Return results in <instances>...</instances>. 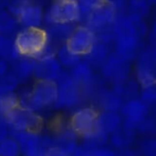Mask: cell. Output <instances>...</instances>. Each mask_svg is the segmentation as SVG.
<instances>
[{"label": "cell", "mask_w": 156, "mask_h": 156, "mask_svg": "<svg viewBox=\"0 0 156 156\" xmlns=\"http://www.w3.org/2000/svg\"><path fill=\"white\" fill-rule=\"evenodd\" d=\"M112 28L114 31V48L122 58L132 61L138 54L142 38L147 33L144 17L131 14H118Z\"/></svg>", "instance_id": "6da1fadb"}, {"label": "cell", "mask_w": 156, "mask_h": 156, "mask_svg": "<svg viewBox=\"0 0 156 156\" xmlns=\"http://www.w3.org/2000/svg\"><path fill=\"white\" fill-rule=\"evenodd\" d=\"M16 48L21 57H29L37 60L48 45L46 28L21 27L14 37Z\"/></svg>", "instance_id": "7a4b0ae2"}, {"label": "cell", "mask_w": 156, "mask_h": 156, "mask_svg": "<svg viewBox=\"0 0 156 156\" xmlns=\"http://www.w3.org/2000/svg\"><path fill=\"white\" fill-rule=\"evenodd\" d=\"M57 98V82L37 80L31 90L20 99V103L25 107L36 111L55 104Z\"/></svg>", "instance_id": "3957f363"}, {"label": "cell", "mask_w": 156, "mask_h": 156, "mask_svg": "<svg viewBox=\"0 0 156 156\" xmlns=\"http://www.w3.org/2000/svg\"><path fill=\"white\" fill-rule=\"evenodd\" d=\"M78 22H80V13L77 0H52L45 11L47 25Z\"/></svg>", "instance_id": "277c9868"}, {"label": "cell", "mask_w": 156, "mask_h": 156, "mask_svg": "<svg viewBox=\"0 0 156 156\" xmlns=\"http://www.w3.org/2000/svg\"><path fill=\"white\" fill-rule=\"evenodd\" d=\"M5 117L13 128L22 133H36L43 125L42 118L21 103L14 107Z\"/></svg>", "instance_id": "5b68a950"}, {"label": "cell", "mask_w": 156, "mask_h": 156, "mask_svg": "<svg viewBox=\"0 0 156 156\" xmlns=\"http://www.w3.org/2000/svg\"><path fill=\"white\" fill-rule=\"evenodd\" d=\"M57 85L58 98L56 105L61 108H71L80 103L83 91L80 86L71 78L70 74L64 71L57 81Z\"/></svg>", "instance_id": "8992f818"}, {"label": "cell", "mask_w": 156, "mask_h": 156, "mask_svg": "<svg viewBox=\"0 0 156 156\" xmlns=\"http://www.w3.org/2000/svg\"><path fill=\"white\" fill-rule=\"evenodd\" d=\"M99 112L90 106L78 109L71 116L69 128L78 135L85 137L97 129Z\"/></svg>", "instance_id": "52a82bcc"}, {"label": "cell", "mask_w": 156, "mask_h": 156, "mask_svg": "<svg viewBox=\"0 0 156 156\" xmlns=\"http://www.w3.org/2000/svg\"><path fill=\"white\" fill-rule=\"evenodd\" d=\"M96 41V33L86 25L76 26L66 42L67 47L80 57H85Z\"/></svg>", "instance_id": "ba28073f"}, {"label": "cell", "mask_w": 156, "mask_h": 156, "mask_svg": "<svg viewBox=\"0 0 156 156\" xmlns=\"http://www.w3.org/2000/svg\"><path fill=\"white\" fill-rule=\"evenodd\" d=\"M118 14L119 13L111 2L109 0H104L88 17L84 25L89 27L95 33H98L112 27Z\"/></svg>", "instance_id": "9c48e42d"}, {"label": "cell", "mask_w": 156, "mask_h": 156, "mask_svg": "<svg viewBox=\"0 0 156 156\" xmlns=\"http://www.w3.org/2000/svg\"><path fill=\"white\" fill-rule=\"evenodd\" d=\"M130 62L114 52L101 67L102 75L114 84L125 82L130 73Z\"/></svg>", "instance_id": "30bf717a"}, {"label": "cell", "mask_w": 156, "mask_h": 156, "mask_svg": "<svg viewBox=\"0 0 156 156\" xmlns=\"http://www.w3.org/2000/svg\"><path fill=\"white\" fill-rule=\"evenodd\" d=\"M121 111L122 117L124 118L123 126L135 131L142 122L148 117L149 106L141 99L133 98L123 103Z\"/></svg>", "instance_id": "8fae6325"}, {"label": "cell", "mask_w": 156, "mask_h": 156, "mask_svg": "<svg viewBox=\"0 0 156 156\" xmlns=\"http://www.w3.org/2000/svg\"><path fill=\"white\" fill-rule=\"evenodd\" d=\"M63 73V67L58 60L56 55L47 56L37 60V67L34 74L37 80L57 82Z\"/></svg>", "instance_id": "7c38bea8"}, {"label": "cell", "mask_w": 156, "mask_h": 156, "mask_svg": "<svg viewBox=\"0 0 156 156\" xmlns=\"http://www.w3.org/2000/svg\"><path fill=\"white\" fill-rule=\"evenodd\" d=\"M21 27H41L45 23L43 7L34 1H30L17 16Z\"/></svg>", "instance_id": "4fadbf2b"}, {"label": "cell", "mask_w": 156, "mask_h": 156, "mask_svg": "<svg viewBox=\"0 0 156 156\" xmlns=\"http://www.w3.org/2000/svg\"><path fill=\"white\" fill-rule=\"evenodd\" d=\"M71 78L80 86L82 91H90L94 87V75L92 67L86 61L80 60L70 69Z\"/></svg>", "instance_id": "5bb4252c"}, {"label": "cell", "mask_w": 156, "mask_h": 156, "mask_svg": "<svg viewBox=\"0 0 156 156\" xmlns=\"http://www.w3.org/2000/svg\"><path fill=\"white\" fill-rule=\"evenodd\" d=\"M75 27V24L72 23H56L48 25L46 31L48 33L49 43L57 48L66 44Z\"/></svg>", "instance_id": "9a60e30c"}, {"label": "cell", "mask_w": 156, "mask_h": 156, "mask_svg": "<svg viewBox=\"0 0 156 156\" xmlns=\"http://www.w3.org/2000/svg\"><path fill=\"white\" fill-rule=\"evenodd\" d=\"M37 67V60L29 57H20L11 63L10 71L16 76L18 81L26 80L34 76Z\"/></svg>", "instance_id": "2e32d148"}, {"label": "cell", "mask_w": 156, "mask_h": 156, "mask_svg": "<svg viewBox=\"0 0 156 156\" xmlns=\"http://www.w3.org/2000/svg\"><path fill=\"white\" fill-rule=\"evenodd\" d=\"M122 119L118 112L103 111L99 113L97 129L108 135H111L122 126Z\"/></svg>", "instance_id": "e0dca14e"}, {"label": "cell", "mask_w": 156, "mask_h": 156, "mask_svg": "<svg viewBox=\"0 0 156 156\" xmlns=\"http://www.w3.org/2000/svg\"><path fill=\"white\" fill-rule=\"evenodd\" d=\"M110 46L111 44L102 42L96 38L91 49L84 57V60H86L91 67H101L111 55Z\"/></svg>", "instance_id": "ac0fdd59"}, {"label": "cell", "mask_w": 156, "mask_h": 156, "mask_svg": "<svg viewBox=\"0 0 156 156\" xmlns=\"http://www.w3.org/2000/svg\"><path fill=\"white\" fill-rule=\"evenodd\" d=\"M20 57L14 37L0 34V58L5 59L11 64Z\"/></svg>", "instance_id": "d6986e66"}, {"label": "cell", "mask_w": 156, "mask_h": 156, "mask_svg": "<svg viewBox=\"0 0 156 156\" xmlns=\"http://www.w3.org/2000/svg\"><path fill=\"white\" fill-rule=\"evenodd\" d=\"M98 101L103 111L118 112L123 105L122 98L112 90L101 91L98 94Z\"/></svg>", "instance_id": "ffe728a7"}, {"label": "cell", "mask_w": 156, "mask_h": 156, "mask_svg": "<svg viewBox=\"0 0 156 156\" xmlns=\"http://www.w3.org/2000/svg\"><path fill=\"white\" fill-rule=\"evenodd\" d=\"M134 138V131L125 126H121L118 130L110 135V141L113 147L122 150L128 148Z\"/></svg>", "instance_id": "44dd1931"}, {"label": "cell", "mask_w": 156, "mask_h": 156, "mask_svg": "<svg viewBox=\"0 0 156 156\" xmlns=\"http://www.w3.org/2000/svg\"><path fill=\"white\" fill-rule=\"evenodd\" d=\"M17 18L13 16L7 9H0V34L5 36L16 35L19 30Z\"/></svg>", "instance_id": "7402d4cb"}, {"label": "cell", "mask_w": 156, "mask_h": 156, "mask_svg": "<svg viewBox=\"0 0 156 156\" xmlns=\"http://www.w3.org/2000/svg\"><path fill=\"white\" fill-rule=\"evenodd\" d=\"M56 57L63 68H68L70 69L81 60V57L72 52L66 44L58 47L56 52Z\"/></svg>", "instance_id": "603a6c76"}, {"label": "cell", "mask_w": 156, "mask_h": 156, "mask_svg": "<svg viewBox=\"0 0 156 156\" xmlns=\"http://www.w3.org/2000/svg\"><path fill=\"white\" fill-rule=\"evenodd\" d=\"M135 73L137 83L142 87V89L156 85L155 69L147 67L136 66Z\"/></svg>", "instance_id": "cb8c5ba5"}, {"label": "cell", "mask_w": 156, "mask_h": 156, "mask_svg": "<svg viewBox=\"0 0 156 156\" xmlns=\"http://www.w3.org/2000/svg\"><path fill=\"white\" fill-rule=\"evenodd\" d=\"M83 139H84L83 146L91 151L100 147H103L105 144L109 141L110 135L96 129L93 133L83 137Z\"/></svg>", "instance_id": "d4e9b609"}, {"label": "cell", "mask_w": 156, "mask_h": 156, "mask_svg": "<svg viewBox=\"0 0 156 156\" xmlns=\"http://www.w3.org/2000/svg\"><path fill=\"white\" fill-rule=\"evenodd\" d=\"M80 13V22H86L88 17L92 14V12L98 8L104 0H77Z\"/></svg>", "instance_id": "484cf974"}, {"label": "cell", "mask_w": 156, "mask_h": 156, "mask_svg": "<svg viewBox=\"0 0 156 156\" xmlns=\"http://www.w3.org/2000/svg\"><path fill=\"white\" fill-rule=\"evenodd\" d=\"M21 146L15 139H4L0 142V156H19Z\"/></svg>", "instance_id": "4316f807"}, {"label": "cell", "mask_w": 156, "mask_h": 156, "mask_svg": "<svg viewBox=\"0 0 156 156\" xmlns=\"http://www.w3.org/2000/svg\"><path fill=\"white\" fill-rule=\"evenodd\" d=\"M20 103V100L13 93H5L0 95V114L5 116L14 107Z\"/></svg>", "instance_id": "83f0119b"}, {"label": "cell", "mask_w": 156, "mask_h": 156, "mask_svg": "<svg viewBox=\"0 0 156 156\" xmlns=\"http://www.w3.org/2000/svg\"><path fill=\"white\" fill-rule=\"evenodd\" d=\"M150 4L147 0H128L129 13L144 17L150 11Z\"/></svg>", "instance_id": "f1b7e54d"}, {"label": "cell", "mask_w": 156, "mask_h": 156, "mask_svg": "<svg viewBox=\"0 0 156 156\" xmlns=\"http://www.w3.org/2000/svg\"><path fill=\"white\" fill-rule=\"evenodd\" d=\"M140 99L148 106L156 104V85L148 88H143Z\"/></svg>", "instance_id": "f546056e"}, {"label": "cell", "mask_w": 156, "mask_h": 156, "mask_svg": "<svg viewBox=\"0 0 156 156\" xmlns=\"http://www.w3.org/2000/svg\"><path fill=\"white\" fill-rule=\"evenodd\" d=\"M137 130L143 133L153 134L156 133V119L147 117L142 123L138 126Z\"/></svg>", "instance_id": "4dcf8cb0"}, {"label": "cell", "mask_w": 156, "mask_h": 156, "mask_svg": "<svg viewBox=\"0 0 156 156\" xmlns=\"http://www.w3.org/2000/svg\"><path fill=\"white\" fill-rule=\"evenodd\" d=\"M30 1L31 0H11L8 5L7 10L17 18L20 12Z\"/></svg>", "instance_id": "1f68e13d"}, {"label": "cell", "mask_w": 156, "mask_h": 156, "mask_svg": "<svg viewBox=\"0 0 156 156\" xmlns=\"http://www.w3.org/2000/svg\"><path fill=\"white\" fill-rule=\"evenodd\" d=\"M142 154L144 156H156V139H147L141 145Z\"/></svg>", "instance_id": "d6a6232c"}, {"label": "cell", "mask_w": 156, "mask_h": 156, "mask_svg": "<svg viewBox=\"0 0 156 156\" xmlns=\"http://www.w3.org/2000/svg\"><path fill=\"white\" fill-rule=\"evenodd\" d=\"M90 156H117V154L111 149L103 147H100L90 151Z\"/></svg>", "instance_id": "836d02e7"}, {"label": "cell", "mask_w": 156, "mask_h": 156, "mask_svg": "<svg viewBox=\"0 0 156 156\" xmlns=\"http://www.w3.org/2000/svg\"><path fill=\"white\" fill-rule=\"evenodd\" d=\"M46 156H70V154L59 146L50 147L47 150Z\"/></svg>", "instance_id": "e575fe53"}, {"label": "cell", "mask_w": 156, "mask_h": 156, "mask_svg": "<svg viewBox=\"0 0 156 156\" xmlns=\"http://www.w3.org/2000/svg\"><path fill=\"white\" fill-rule=\"evenodd\" d=\"M9 62H7L5 59L0 58V78H2L3 76H5V74H7L10 71V66H9Z\"/></svg>", "instance_id": "d590c367"}, {"label": "cell", "mask_w": 156, "mask_h": 156, "mask_svg": "<svg viewBox=\"0 0 156 156\" xmlns=\"http://www.w3.org/2000/svg\"><path fill=\"white\" fill-rule=\"evenodd\" d=\"M117 156H140V154L137 153V152H134V151H132L128 148L126 149H122Z\"/></svg>", "instance_id": "8d00e7d4"}, {"label": "cell", "mask_w": 156, "mask_h": 156, "mask_svg": "<svg viewBox=\"0 0 156 156\" xmlns=\"http://www.w3.org/2000/svg\"><path fill=\"white\" fill-rule=\"evenodd\" d=\"M11 0H0V9H7Z\"/></svg>", "instance_id": "74e56055"}, {"label": "cell", "mask_w": 156, "mask_h": 156, "mask_svg": "<svg viewBox=\"0 0 156 156\" xmlns=\"http://www.w3.org/2000/svg\"><path fill=\"white\" fill-rule=\"evenodd\" d=\"M150 5H156V0H147Z\"/></svg>", "instance_id": "f35d334b"}, {"label": "cell", "mask_w": 156, "mask_h": 156, "mask_svg": "<svg viewBox=\"0 0 156 156\" xmlns=\"http://www.w3.org/2000/svg\"><path fill=\"white\" fill-rule=\"evenodd\" d=\"M155 74H156V69H155Z\"/></svg>", "instance_id": "ab89813d"}]
</instances>
